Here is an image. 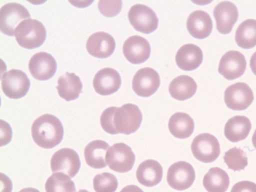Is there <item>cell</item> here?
<instances>
[{"mask_svg": "<svg viewBox=\"0 0 256 192\" xmlns=\"http://www.w3.org/2000/svg\"><path fill=\"white\" fill-rule=\"evenodd\" d=\"M64 130L62 122L55 116L44 114L34 122L32 136L34 142L40 148L52 149L61 143Z\"/></svg>", "mask_w": 256, "mask_h": 192, "instance_id": "obj_1", "label": "cell"}, {"mask_svg": "<svg viewBox=\"0 0 256 192\" xmlns=\"http://www.w3.org/2000/svg\"><path fill=\"white\" fill-rule=\"evenodd\" d=\"M47 32L44 24L37 20H24L15 30L16 41L21 47L32 50L43 45Z\"/></svg>", "mask_w": 256, "mask_h": 192, "instance_id": "obj_2", "label": "cell"}, {"mask_svg": "<svg viewBox=\"0 0 256 192\" xmlns=\"http://www.w3.org/2000/svg\"><path fill=\"white\" fill-rule=\"evenodd\" d=\"M143 116L135 104H126L118 108L114 116V127L118 134L135 133L141 126Z\"/></svg>", "mask_w": 256, "mask_h": 192, "instance_id": "obj_3", "label": "cell"}, {"mask_svg": "<svg viewBox=\"0 0 256 192\" xmlns=\"http://www.w3.org/2000/svg\"><path fill=\"white\" fill-rule=\"evenodd\" d=\"M106 162L110 169L118 173L131 171L136 162V156L132 148L124 143H118L110 147L106 153Z\"/></svg>", "mask_w": 256, "mask_h": 192, "instance_id": "obj_4", "label": "cell"}, {"mask_svg": "<svg viewBox=\"0 0 256 192\" xmlns=\"http://www.w3.org/2000/svg\"><path fill=\"white\" fill-rule=\"evenodd\" d=\"M27 8L15 2L5 4L0 10V30L9 36H15V30L24 20L30 19Z\"/></svg>", "mask_w": 256, "mask_h": 192, "instance_id": "obj_5", "label": "cell"}, {"mask_svg": "<svg viewBox=\"0 0 256 192\" xmlns=\"http://www.w3.org/2000/svg\"><path fill=\"white\" fill-rule=\"evenodd\" d=\"M191 149L194 158L205 164L212 163L221 153L219 142L212 134H200L192 142Z\"/></svg>", "mask_w": 256, "mask_h": 192, "instance_id": "obj_6", "label": "cell"}, {"mask_svg": "<svg viewBox=\"0 0 256 192\" xmlns=\"http://www.w3.org/2000/svg\"><path fill=\"white\" fill-rule=\"evenodd\" d=\"M128 19L136 31L145 34L155 32L159 24L155 12L143 4L132 6L128 12Z\"/></svg>", "mask_w": 256, "mask_h": 192, "instance_id": "obj_7", "label": "cell"}, {"mask_svg": "<svg viewBox=\"0 0 256 192\" xmlns=\"http://www.w3.org/2000/svg\"><path fill=\"white\" fill-rule=\"evenodd\" d=\"M30 80L25 72L11 70L2 76V88L4 94L10 99L24 97L30 88Z\"/></svg>", "mask_w": 256, "mask_h": 192, "instance_id": "obj_8", "label": "cell"}, {"mask_svg": "<svg viewBox=\"0 0 256 192\" xmlns=\"http://www.w3.org/2000/svg\"><path fill=\"white\" fill-rule=\"evenodd\" d=\"M254 95L250 86L244 82H238L226 88L224 102L226 106L234 111H243L254 102Z\"/></svg>", "mask_w": 256, "mask_h": 192, "instance_id": "obj_9", "label": "cell"}, {"mask_svg": "<svg viewBox=\"0 0 256 192\" xmlns=\"http://www.w3.org/2000/svg\"><path fill=\"white\" fill-rule=\"evenodd\" d=\"M50 166L53 173L60 172L73 178L80 171L81 162L79 155L74 150L62 148L52 156Z\"/></svg>", "mask_w": 256, "mask_h": 192, "instance_id": "obj_10", "label": "cell"}, {"mask_svg": "<svg viewBox=\"0 0 256 192\" xmlns=\"http://www.w3.org/2000/svg\"><path fill=\"white\" fill-rule=\"evenodd\" d=\"M195 180V170L188 162H176L168 170V183L170 187L178 191L188 189L193 185Z\"/></svg>", "mask_w": 256, "mask_h": 192, "instance_id": "obj_11", "label": "cell"}, {"mask_svg": "<svg viewBox=\"0 0 256 192\" xmlns=\"http://www.w3.org/2000/svg\"><path fill=\"white\" fill-rule=\"evenodd\" d=\"M160 86L159 74L151 68H142L132 80V88L140 97L148 98L155 94Z\"/></svg>", "mask_w": 256, "mask_h": 192, "instance_id": "obj_12", "label": "cell"}, {"mask_svg": "<svg viewBox=\"0 0 256 192\" xmlns=\"http://www.w3.org/2000/svg\"><path fill=\"white\" fill-rule=\"evenodd\" d=\"M246 67L247 62L245 56L240 52L231 50L222 56L218 72L225 79L234 80L244 75Z\"/></svg>", "mask_w": 256, "mask_h": 192, "instance_id": "obj_13", "label": "cell"}, {"mask_svg": "<svg viewBox=\"0 0 256 192\" xmlns=\"http://www.w3.org/2000/svg\"><path fill=\"white\" fill-rule=\"evenodd\" d=\"M28 68L35 79L46 81L54 77L58 66L55 58L51 54L42 52L32 56Z\"/></svg>", "mask_w": 256, "mask_h": 192, "instance_id": "obj_14", "label": "cell"}, {"mask_svg": "<svg viewBox=\"0 0 256 192\" xmlns=\"http://www.w3.org/2000/svg\"><path fill=\"white\" fill-rule=\"evenodd\" d=\"M123 54L130 63L141 64L149 59L151 46L145 38L139 36H131L124 42Z\"/></svg>", "mask_w": 256, "mask_h": 192, "instance_id": "obj_15", "label": "cell"}, {"mask_svg": "<svg viewBox=\"0 0 256 192\" xmlns=\"http://www.w3.org/2000/svg\"><path fill=\"white\" fill-rule=\"evenodd\" d=\"M216 28L219 33L228 34L232 31L239 17V12L235 4L224 1L218 4L214 10Z\"/></svg>", "mask_w": 256, "mask_h": 192, "instance_id": "obj_16", "label": "cell"}, {"mask_svg": "<svg viewBox=\"0 0 256 192\" xmlns=\"http://www.w3.org/2000/svg\"><path fill=\"white\" fill-rule=\"evenodd\" d=\"M122 78L119 72L113 68L100 70L94 76L93 86L96 93L102 96L112 95L119 90Z\"/></svg>", "mask_w": 256, "mask_h": 192, "instance_id": "obj_17", "label": "cell"}, {"mask_svg": "<svg viewBox=\"0 0 256 192\" xmlns=\"http://www.w3.org/2000/svg\"><path fill=\"white\" fill-rule=\"evenodd\" d=\"M86 49L94 57L105 59L111 56L115 51V40L106 32H96L88 38Z\"/></svg>", "mask_w": 256, "mask_h": 192, "instance_id": "obj_18", "label": "cell"}, {"mask_svg": "<svg viewBox=\"0 0 256 192\" xmlns=\"http://www.w3.org/2000/svg\"><path fill=\"white\" fill-rule=\"evenodd\" d=\"M187 29L190 35L198 40H203L211 34L213 22L207 12L197 10L192 12L188 18Z\"/></svg>", "mask_w": 256, "mask_h": 192, "instance_id": "obj_19", "label": "cell"}, {"mask_svg": "<svg viewBox=\"0 0 256 192\" xmlns=\"http://www.w3.org/2000/svg\"><path fill=\"white\" fill-rule=\"evenodd\" d=\"M203 52L195 44H185L178 50L176 56L178 67L184 71H193L203 62Z\"/></svg>", "mask_w": 256, "mask_h": 192, "instance_id": "obj_20", "label": "cell"}, {"mask_svg": "<svg viewBox=\"0 0 256 192\" xmlns=\"http://www.w3.org/2000/svg\"><path fill=\"white\" fill-rule=\"evenodd\" d=\"M163 173V168L159 162L148 160L140 164L136 172V178L142 185L154 187L162 182Z\"/></svg>", "mask_w": 256, "mask_h": 192, "instance_id": "obj_21", "label": "cell"}, {"mask_svg": "<svg viewBox=\"0 0 256 192\" xmlns=\"http://www.w3.org/2000/svg\"><path fill=\"white\" fill-rule=\"evenodd\" d=\"M252 129L249 118L244 116H236L230 118L224 128V135L229 141L237 143L248 138Z\"/></svg>", "mask_w": 256, "mask_h": 192, "instance_id": "obj_22", "label": "cell"}, {"mask_svg": "<svg viewBox=\"0 0 256 192\" xmlns=\"http://www.w3.org/2000/svg\"><path fill=\"white\" fill-rule=\"evenodd\" d=\"M60 98L70 102L78 99L83 89L81 80L74 73L66 72L60 76L56 86Z\"/></svg>", "mask_w": 256, "mask_h": 192, "instance_id": "obj_23", "label": "cell"}, {"mask_svg": "<svg viewBox=\"0 0 256 192\" xmlns=\"http://www.w3.org/2000/svg\"><path fill=\"white\" fill-rule=\"evenodd\" d=\"M198 86L190 76L182 75L176 78L169 86L170 95L178 101H185L195 95Z\"/></svg>", "mask_w": 256, "mask_h": 192, "instance_id": "obj_24", "label": "cell"}, {"mask_svg": "<svg viewBox=\"0 0 256 192\" xmlns=\"http://www.w3.org/2000/svg\"><path fill=\"white\" fill-rule=\"evenodd\" d=\"M109 144L102 140H94L88 144L84 150V156L86 163L94 169L106 168V155Z\"/></svg>", "mask_w": 256, "mask_h": 192, "instance_id": "obj_25", "label": "cell"}, {"mask_svg": "<svg viewBox=\"0 0 256 192\" xmlns=\"http://www.w3.org/2000/svg\"><path fill=\"white\" fill-rule=\"evenodd\" d=\"M195 128L194 120L188 114L177 112L173 114L168 122L172 135L178 139H187L192 135Z\"/></svg>", "mask_w": 256, "mask_h": 192, "instance_id": "obj_26", "label": "cell"}, {"mask_svg": "<svg viewBox=\"0 0 256 192\" xmlns=\"http://www.w3.org/2000/svg\"><path fill=\"white\" fill-rule=\"evenodd\" d=\"M203 185L208 192H226L230 186V177L221 168H210L204 176Z\"/></svg>", "mask_w": 256, "mask_h": 192, "instance_id": "obj_27", "label": "cell"}, {"mask_svg": "<svg viewBox=\"0 0 256 192\" xmlns=\"http://www.w3.org/2000/svg\"><path fill=\"white\" fill-rule=\"evenodd\" d=\"M236 44L240 48L249 50L256 46V20L248 19L238 26L236 32Z\"/></svg>", "mask_w": 256, "mask_h": 192, "instance_id": "obj_28", "label": "cell"}, {"mask_svg": "<svg viewBox=\"0 0 256 192\" xmlns=\"http://www.w3.org/2000/svg\"><path fill=\"white\" fill-rule=\"evenodd\" d=\"M46 192H76L75 184L64 173L52 174L45 184Z\"/></svg>", "mask_w": 256, "mask_h": 192, "instance_id": "obj_29", "label": "cell"}, {"mask_svg": "<svg viewBox=\"0 0 256 192\" xmlns=\"http://www.w3.org/2000/svg\"><path fill=\"white\" fill-rule=\"evenodd\" d=\"M224 162L229 169L241 171L248 166V157L240 148H233L226 152L224 156Z\"/></svg>", "mask_w": 256, "mask_h": 192, "instance_id": "obj_30", "label": "cell"}, {"mask_svg": "<svg viewBox=\"0 0 256 192\" xmlns=\"http://www.w3.org/2000/svg\"><path fill=\"white\" fill-rule=\"evenodd\" d=\"M93 187L96 192H115L118 187L117 178L108 172L98 174L94 178Z\"/></svg>", "mask_w": 256, "mask_h": 192, "instance_id": "obj_31", "label": "cell"}, {"mask_svg": "<svg viewBox=\"0 0 256 192\" xmlns=\"http://www.w3.org/2000/svg\"><path fill=\"white\" fill-rule=\"evenodd\" d=\"M117 107H110L106 109L100 117V124L102 128L108 134L116 135L118 134L117 130L114 127V116Z\"/></svg>", "mask_w": 256, "mask_h": 192, "instance_id": "obj_32", "label": "cell"}, {"mask_svg": "<svg viewBox=\"0 0 256 192\" xmlns=\"http://www.w3.org/2000/svg\"><path fill=\"white\" fill-rule=\"evenodd\" d=\"M122 2L118 1H100L98 3V9L102 15L108 18L115 17L121 12Z\"/></svg>", "mask_w": 256, "mask_h": 192, "instance_id": "obj_33", "label": "cell"}, {"mask_svg": "<svg viewBox=\"0 0 256 192\" xmlns=\"http://www.w3.org/2000/svg\"><path fill=\"white\" fill-rule=\"evenodd\" d=\"M230 192H256V184L250 181H242L236 184Z\"/></svg>", "mask_w": 256, "mask_h": 192, "instance_id": "obj_34", "label": "cell"}, {"mask_svg": "<svg viewBox=\"0 0 256 192\" xmlns=\"http://www.w3.org/2000/svg\"><path fill=\"white\" fill-rule=\"evenodd\" d=\"M120 192H144L143 190L136 185L126 186Z\"/></svg>", "mask_w": 256, "mask_h": 192, "instance_id": "obj_35", "label": "cell"}, {"mask_svg": "<svg viewBox=\"0 0 256 192\" xmlns=\"http://www.w3.org/2000/svg\"><path fill=\"white\" fill-rule=\"evenodd\" d=\"M250 68L254 75L256 76V52L252 55L250 60Z\"/></svg>", "mask_w": 256, "mask_h": 192, "instance_id": "obj_36", "label": "cell"}, {"mask_svg": "<svg viewBox=\"0 0 256 192\" xmlns=\"http://www.w3.org/2000/svg\"><path fill=\"white\" fill-rule=\"evenodd\" d=\"M19 192H40L39 190L36 189V188H24V189H22L21 191Z\"/></svg>", "mask_w": 256, "mask_h": 192, "instance_id": "obj_37", "label": "cell"}, {"mask_svg": "<svg viewBox=\"0 0 256 192\" xmlns=\"http://www.w3.org/2000/svg\"><path fill=\"white\" fill-rule=\"evenodd\" d=\"M252 144H253L254 147L256 150V130L254 132L253 136H252Z\"/></svg>", "mask_w": 256, "mask_h": 192, "instance_id": "obj_38", "label": "cell"}, {"mask_svg": "<svg viewBox=\"0 0 256 192\" xmlns=\"http://www.w3.org/2000/svg\"><path fill=\"white\" fill-rule=\"evenodd\" d=\"M78 192H88V190H80V191Z\"/></svg>", "mask_w": 256, "mask_h": 192, "instance_id": "obj_39", "label": "cell"}]
</instances>
